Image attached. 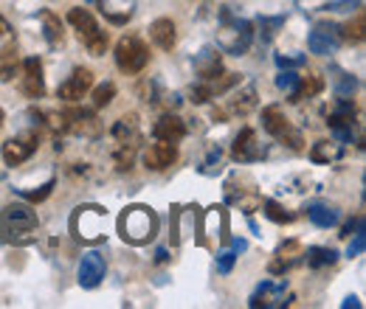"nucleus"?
Segmentation results:
<instances>
[{"label":"nucleus","mask_w":366,"mask_h":309,"mask_svg":"<svg viewBox=\"0 0 366 309\" xmlns=\"http://www.w3.org/2000/svg\"><path fill=\"white\" fill-rule=\"evenodd\" d=\"M152 135L158 138V141H169V143H178L186 138V124H183L181 118L175 116V113H167V116H161L158 121H155V127H152Z\"/></svg>","instance_id":"obj_18"},{"label":"nucleus","mask_w":366,"mask_h":309,"mask_svg":"<svg viewBox=\"0 0 366 309\" xmlns=\"http://www.w3.org/2000/svg\"><path fill=\"white\" fill-rule=\"evenodd\" d=\"M149 62V48L144 45V40H138L136 34H124L116 43V65L122 74H141Z\"/></svg>","instance_id":"obj_4"},{"label":"nucleus","mask_w":366,"mask_h":309,"mask_svg":"<svg viewBox=\"0 0 366 309\" xmlns=\"http://www.w3.org/2000/svg\"><path fill=\"white\" fill-rule=\"evenodd\" d=\"M307 217H310V222H316L319 228H332L338 222L335 208H330V206H310L307 208Z\"/></svg>","instance_id":"obj_28"},{"label":"nucleus","mask_w":366,"mask_h":309,"mask_svg":"<svg viewBox=\"0 0 366 309\" xmlns=\"http://www.w3.org/2000/svg\"><path fill=\"white\" fill-rule=\"evenodd\" d=\"M65 133H76V135H93L102 133V124L96 121V116L88 110H74V113H65Z\"/></svg>","instance_id":"obj_17"},{"label":"nucleus","mask_w":366,"mask_h":309,"mask_svg":"<svg viewBox=\"0 0 366 309\" xmlns=\"http://www.w3.org/2000/svg\"><path fill=\"white\" fill-rule=\"evenodd\" d=\"M40 146V133H23V135H14L3 143V161L6 166H20L23 161H29Z\"/></svg>","instance_id":"obj_7"},{"label":"nucleus","mask_w":366,"mask_h":309,"mask_svg":"<svg viewBox=\"0 0 366 309\" xmlns=\"http://www.w3.org/2000/svg\"><path fill=\"white\" fill-rule=\"evenodd\" d=\"M335 259H338V253L332 248H307L305 250V262H307V267H313V270L335 265Z\"/></svg>","instance_id":"obj_25"},{"label":"nucleus","mask_w":366,"mask_h":309,"mask_svg":"<svg viewBox=\"0 0 366 309\" xmlns=\"http://www.w3.org/2000/svg\"><path fill=\"white\" fill-rule=\"evenodd\" d=\"M0 127H3V110H0Z\"/></svg>","instance_id":"obj_43"},{"label":"nucleus","mask_w":366,"mask_h":309,"mask_svg":"<svg viewBox=\"0 0 366 309\" xmlns=\"http://www.w3.org/2000/svg\"><path fill=\"white\" fill-rule=\"evenodd\" d=\"M214 163H220V149H214V152L209 155V161L203 163V169H200V172H203V175H212V172H214Z\"/></svg>","instance_id":"obj_40"},{"label":"nucleus","mask_w":366,"mask_h":309,"mask_svg":"<svg viewBox=\"0 0 366 309\" xmlns=\"http://www.w3.org/2000/svg\"><path fill=\"white\" fill-rule=\"evenodd\" d=\"M37 228V214L29 208V206H20V203H9L0 214V231L3 236L6 233H29Z\"/></svg>","instance_id":"obj_6"},{"label":"nucleus","mask_w":366,"mask_h":309,"mask_svg":"<svg viewBox=\"0 0 366 309\" xmlns=\"http://www.w3.org/2000/svg\"><path fill=\"white\" fill-rule=\"evenodd\" d=\"M254 107H257V88H254V85H248L237 98H231V110H234L237 116H248Z\"/></svg>","instance_id":"obj_27"},{"label":"nucleus","mask_w":366,"mask_h":309,"mask_svg":"<svg viewBox=\"0 0 366 309\" xmlns=\"http://www.w3.org/2000/svg\"><path fill=\"white\" fill-rule=\"evenodd\" d=\"M341 37L350 40V43H364V14H358L355 23H347L344 31H341Z\"/></svg>","instance_id":"obj_32"},{"label":"nucleus","mask_w":366,"mask_h":309,"mask_svg":"<svg viewBox=\"0 0 366 309\" xmlns=\"http://www.w3.org/2000/svg\"><path fill=\"white\" fill-rule=\"evenodd\" d=\"M158 233V217L147 206H130L119 217V236L127 245H147Z\"/></svg>","instance_id":"obj_1"},{"label":"nucleus","mask_w":366,"mask_h":309,"mask_svg":"<svg viewBox=\"0 0 366 309\" xmlns=\"http://www.w3.org/2000/svg\"><path fill=\"white\" fill-rule=\"evenodd\" d=\"M194 74H197L203 82L220 76V74H223V59H220V54H217L214 48H203V51L197 54V59H194Z\"/></svg>","instance_id":"obj_19"},{"label":"nucleus","mask_w":366,"mask_h":309,"mask_svg":"<svg viewBox=\"0 0 366 309\" xmlns=\"http://www.w3.org/2000/svg\"><path fill=\"white\" fill-rule=\"evenodd\" d=\"M265 217L271 222H276V225H290V222L296 220V214H290L287 208H282L276 200H268V203H265Z\"/></svg>","instance_id":"obj_29"},{"label":"nucleus","mask_w":366,"mask_h":309,"mask_svg":"<svg viewBox=\"0 0 366 309\" xmlns=\"http://www.w3.org/2000/svg\"><path fill=\"white\" fill-rule=\"evenodd\" d=\"M102 278H104V259H102V253H96V250L85 253L82 262H79V284L85 290H93V287L102 284Z\"/></svg>","instance_id":"obj_16"},{"label":"nucleus","mask_w":366,"mask_h":309,"mask_svg":"<svg viewBox=\"0 0 366 309\" xmlns=\"http://www.w3.org/2000/svg\"><path fill=\"white\" fill-rule=\"evenodd\" d=\"M321 90H324V79H321L319 74H307V79H299V88H296V93H293L290 101L313 98V96H319Z\"/></svg>","instance_id":"obj_26"},{"label":"nucleus","mask_w":366,"mask_h":309,"mask_svg":"<svg viewBox=\"0 0 366 309\" xmlns=\"http://www.w3.org/2000/svg\"><path fill=\"white\" fill-rule=\"evenodd\" d=\"M175 161H178V149H175V143H169V141H158V143H152V146L144 149V166H147L149 172H164V169H169Z\"/></svg>","instance_id":"obj_12"},{"label":"nucleus","mask_w":366,"mask_h":309,"mask_svg":"<svg viewBox=\"0 0 366 309\" xmlns=\"http://www.w3.org/2000/svg\"><path fill=\"white\" fill-rule=\"evenodd\" d=\"M231 158H234L237 163H257V161L265 158V146L259 143V138H257V133H254L251 127L239 130V135L234 138Z\"/></svg>","instance_id":"obj_8"},{"label":"nucleus","mask_w":366,"mask_h":309,"mask_svg":"<svg viewBox=\"0 0 366 309\" xmlns=\"http://www.w3.org/2000/svg\"><path fill=\"white\" fill-rule=\"evenodd\" d=\"M17 43L14 45H0V82H11L17 74Z\"/></svg>","instance_id":"obj_23"},{"label":"nucleus","mask_w":366,"mask_h":309,"mask_svg":"<svg viewBox=\"0 0 366 309\" xmlns=\"http://www.w3.org/2000/svg\"><path fill=\"white\" fill-rule=\"evenodd\" d=\"M350 307L361 309V304H358V298H347V301H344V309H350Z\"/></svg>","instance_id":"obj_42"},{"label":"nucleus","mask_w":366,"mask_h":309,"mask_svg":"<svg viewBox=\"0 0 366 309\" xmlns=\"http://www.w3.org/2000/svg\"><path fill=\"white\" fill-rule=\"evenodd\" d=\"M341 155H344V146L341 143H335V141H319L313 146V152H310V161L313 163H332Z\"/></svg>","instance_id":"obj_24"},{"label":"nucleus","mask_w":366,"mask_h":309,"mask_svg":"<svg viewBox=\"0 0 366 309\" xmlns=\"http://www.w3.org/2000/svg\"><path fill=\"white\" fill-rule=\"evenodd\" d=\"M113 138L119 146H138L141 141V130H138V118L136 116H124L113 124Z\"/></svg>","instance_id":"obj_21"},{"label":"nucleus","mask_w":366,"mask_h":309,"mask_svg":"<svg viewBox=\"0 0 366 309\" xmlns=\"http://www.w3.org/2000/svg\"><path fill=\"white\" fill-rule=\"evenodd\" d=\"M20 90L26 98H43L46 96V76H43V62L40 56H29L23 62V82Z\"/></svg>","instance_id":"obj_11"},{"label":"nucleus","mask_w":366,"mask_h":309,"mask_svg":"<svg viewBox=\"0 0 366 309\" xmlns=\"http://www.w3.org/2000/svg\"><path fill=\"white\" fill-rule=\"evenodd\" d=\"M149 37H152V43L158 45L161 51H172V48H175V43H178L175 23H172V20H167V17L155 20V23L149 26Z\"/></svg>","instance_id":"obj_20"},{"label":"nucleus","mask_w":366,"mask_h":309,"mask_svg":"<svg viewBox=\"0 0 366 309\" xmlns=\"http://www.w3.org/2000/svg\"><path fill=\"white\" fill-rule=\"evenodd\" d=\"M355 90H358V79L355 76H350L344 71H335V93H338V98H350Z\"/></svg>","instance_id":"obj_30"},{"label":"nucleus","mask_w":366,"mask_h":309,"mask_svg":"<svg viewBox=\"0 0 366 309\" xmlns=\"http://www.w3.org/2000/svg\"><path fill=\"white\" fill-rule=\"evenodd\" d=\"M155 259H158V262H167L169 256H167V250H164V248H158V250H155Z\"/></svg>","instance_id":"obj_41"},{"label":"nucleus","mask_w":366,"mask_h":309,"mask_svg":"<svg viewBox=\"0 0 366 309\" xmlns=\"http://www.w3.org/2000/svg\"><path fill=\"white\" fill-rule=\"evenodd\" d=\"M299 79H302V76H296L293 71H285V68H282V74L276 76V88L287 90V96L293 98V93H296V88H299Z\"/></svg>","instance_id":"obj_33"},{"label":"nucleus","mask_w":366,"mask_h":309,"mask_svg":"<svg viewBox=\"0 0 366 309\" xmlns=\"http://www.w3.org/2000/svg\"><path fill=\"white\" fill-rule=\"evenodd\" d=\"M113 96H116V85H113V82H104V85H99V88L93 90V107H96V110L107 107V104L113 101Z\"/></svg>","instance_id":"obj_31"},{"label":"nucleus","mask_w":366,"mask_h":309,"mask_svg":"<svg viewBox=\"0 0 366 309\" xmlns=\"http://www.w3.org/2000/svg\"><path fill=\"white\" fill-rule=\"evenodd\" d=\"M54 183H56V180H54V177H48V183H46V186H40L37 191H26V188H17V194H20V197H26V200H31V203H40V200H46L48 194H51Z\"/></svg>","instance_id":"obj_36"},{"label":"nucleus","mask_w":366,"mask_h":309,"mask_svg":"<svg viewBox=\"0 0 366 309\" xmlns=\"http://www.w3.org/2000/svg\"><path fill=\"white\" fill-rule=\"evenodd\" d=\"M307 59L305 56H285V54H276V65L279 68H302Z\"/></svg>","instance_id":"obj_38"},{"label":"nucleus","mask_w":366,"mask_h":309,"mask_svg":"<svg viewBox=\"0 0 366 309\" xmlns=\"http://www.w3.org/2000/svg\"><path fill=\"white\" fill-rule=\"evenodd\" d=\"M68 23L76 29L79 40L91 51V56H102V54L107 51V31L99 29V23L93 20V14L88 9H79V6L71 9V11H68Z\"/></svg>","instance_id":"obj_3"},{"label":"nucleus","mask_w":366,"mask_h":309,"mask_svg":"<svg viewBox=\"0 0 366 309\" xmlns=\"http://www.w3.org/2000/svg\"><path fill=\"white\" fill-rule=\"evenodd\" d=\"M355 104L350 101V98H338V107L330 113V118H327V124H330V130L335 133V138L341 141V143H350L352 141V124H355Z\"/></svg>","instance_id":"obj_9"},{"label":"nucleus","mask_w":366,"mask_h":309,"mask_svg":"<svg viewBox=\"0 0 366 309\" xmlns=\"http://www.w3.org/2000/svg\"><path fill=\"white\" fill-rule=\"evenodd\" d=\"M220 34H217V45L226 51V54H234V56H242L248 48H251V40H254V26L248 20H234L229 9L220 11Z\"/></svg>","instance_id":"obj_2"},{"label":"nucleus","mask_w":366,"mask_h":309,"mask_svg":"<svg viewBox=\"0 0 366 309\" xmlns=\"http://www.w3.org/2000/svg\"><path fill=\"white\" fill-rule=\"evenodd\" d=\"M274 256L276 259L271 262L268 270H271V275H282V273L293 270V267L305 259V250H302V245H299L296 239H287V242H282V245L276 248Z\"/></svg>","instance_id":"obj_14"},{"label":"nucleus","mask_w":366,"mask_h":309,"mask_svg":"<svg viewBox=\"0 0 366 309\" xmlns=\"http://www.w3.org/2000/svg\"><path fill=\"white\" fill-rule=\"evenodd\" d=\"M341 43H344L341 29L332 26V23H319V26L310 31V37H307V48H310L313 54H335V51L341 48Z\"/></svg>","instance_id":"obj_10"},{"label":"nucleus","mask_w":366,"mask_h":309,"mask_svg":"<svg viewBox=\"0 0 366 309\" xmlns=\"http://www.w3.org/2000/svg\"><path fill=\"white\" fill-rule=\"evenodd\" d=\"M40 23H43V34H46L48 45H51V48H59V45H62V40H65L59 17H56L54 11L43 9V11H40Z\"/></svg>","instance_id":"obj_22"},{"label":"nucleus","mask_w":366,"mask_h":309,"mask_svg":"<svg viewBox=\"0 0 366 309\" xmlns=\"http://www.w3.org/2000/svg\"><path fill=\"white\" fill-rule=\"evenodd\" d=\"M262 127H265V133L274 135L276 141H282V143H287L290 149H296V152L305 149V138L290 124V118L282 113V107L274 104V107H265L262 110Z\"/></svg>","instance_id":"obj_5"},{"label":"nucleus","mask_w":366,"mask_h":309,"mask_svg":"<svg viewBox=\"0 0 366 309\" xmlns=\"http://www.w3.org/2000/svg\"><path fill=\"white\" fill-rule=\"evenodd\" d=\"M0 45H14V31L3 17H0Z\"/></svg>","instance_id":"obj_39"},{"label":"nucleus","mask_w":366,"mask_h":309,"mask_svg":"<svg viewBox=\"0 0 366 309\" xmlns=\"http://www.w3.org/2000/svg\"><path fill=\"white\" fill-rule=\"evenodd\" d=\"M259 26H262V31H265V34H262V45H268L271 40H274L276 29L285 26V17H262Z\"/></svg>","instance_id":"obj_34"},{"label":"nucleus","mask_w":366,"mask_h":309,"mask_svg":"<svg viewBox=\"0 0 366 309\" xmlns=\"http://www.w3.org/2000/svg\"><path fill=\"white\" fill-rule=\"evenodd\" d=\"M364 248H366V233H364V220L355 225V239L350 242V250H347V256H361L364 253Z\"/></svg>","instance_id":"obj_35"},{"label":"nucleus","mask_w":366,"mask_h":309,"mask_svg":"<svg viewBox=\"0 0 366 309\" xmlns=\"http://www.w3.org/2000/svg\"><path fill=\"white\" fill-rule=\"evenodd\" d=\"M290 301H285V284H274V281H262L257 287V293L251 295V309H274L285 307Z\"/></svg>","instance_id":"obj_15"},{"label":"nucleus","mask_w":366,"mask_h":309,"mask_svg":"<svg viewBox=\"0 0 366 309\" xmlns=\"http://www.w3.org/2000/svg\"><path fill=\"white\" fill-rule=\"evenodd\" d=\"M237 253H239V250H237L234 245H231V250H223V253L217 256V270H220V273H231V267H234V259H237Z\"/></svg>","instance_id":"obj_37"},{"label":"nucleus","mask_w":366,"mask_h":309,"mask_svg":"<svg viewBox=\"0 0 366 309\" xmlns=\"http://www.w3.org/2000/svg\"><path fill=\"white\" fill-rule=\"evenodd\" d=\"M93 85V74L91 68H74V74L59 85L56 90V96L59 98H65V101H79Z\"/></svg>","instance_id":"obj_13"}]
</instances>
